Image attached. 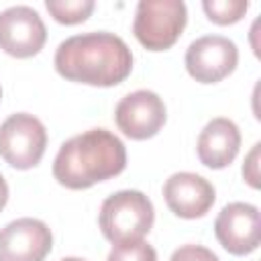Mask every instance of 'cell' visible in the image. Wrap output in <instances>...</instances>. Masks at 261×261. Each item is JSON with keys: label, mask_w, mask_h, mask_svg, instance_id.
Masks as SVG:
<instances>
[{"label": "cell", "mask_w": 261, "mask_h": 261, "mask_svg": "<svg viewBox=\"0 0 261 261\" xmlns=\"http://www.w3.org/2000/svg\"><path fill=\"white\" fill-rule=\"evenodd\" d=\"M0 100H2V88H0Z\"/></svg>", "instance_id": "cell-20"}, {"label": "cell", "mask_w": 261, "mask_h": 261, "mask_svg": "<svg viewBox=\"0 0 261 261\" xmlns=\"http://www.w3.org/2000/svg\"><path fill=\"white\" fill-rule=\"evenodd\" d=\"M169 261H220L208 247L202 245H181L179 249L173 251Z\"/></svg>", "instance_id": "cell-16"}, {"label": "cell", "mask_w": 261, "mask_h": 261, "mask_svg": "<svg viewBox=\"0 0 261 261\" xmlns=\"http://www.w3.org/2000/svg\"><path fill=\"white\" fill-rule=\"evenodd\" d=\"M6 202H8V184L0 173V210L6 206Z\"/></svg>", "instance_id": "cell-18"}, {"label": "cell", "mask_w": 261, "mask_h": 261, "mask_svg": "<svg viewBox=\"0 0 261 261\" xmlns=\"http://www.w3.org/2000/svg\"><path fill=\"white\" fill-rule=\"evenodd\" d=\"M51 249V228L39 218H16L0 228V261H45Z\"/></svg>", "instance_id": "cell-10"}, {"label": "cell", "mask_w": 261, "mask_h": 261, "mask_svg": "<svg viewBox=\"0 0 261 261\" xmlns=\"http://www.w3.org/2000/svg\"><path fill=\"white\" fill-rule=\"evenodd\" d=\"M202 8H204L208 20L226 27V24L239 22L245 16L249 2L247 0H204Z\"/></svg>", "instance_id": "cell-14"}, {"label": "cell", "mask_w": 261, "mask_h": 261, "mask_svg": "<svg viewBox=\"0 0 261 261\" xmlns=\"http://www.w3.org/2000/svg\"><path fill=\"white\" fill-rule=\"evenodd\" d=\"M106 261H157V253L147 241L141 239L112 245Z\"/></svg>", "instance_id": "cell-15"}, {"label": "cell", "mask_w": 261, "mask_h": 261, "mask_svg": "<svg viewBox=\"0 0 261 261\" xmlns=\"http://www.w3.org/2000/svg\"><path fill=\"white\" fill-rule=\"evenodd\" d=\"M155 222V210L151 200L139 190H120L108 196L98 214L102 234L112 243L141 241Z\"/></svg>", "instance_id": "cell-3"}, {"label": "cell", "mask_w": 261, "mask_h": 261, "mask_svg": "<svg viewBox=\"0 0 261 261\" xmlns=\"http://www.w3.org/2000/svg\"><path fill=\"white\" fill-rule=\"evenodd\" d=\"M124 167V143L106 128H90L59 147L53 161V177L69 190H86L116 177Z\"/></svg>", "instance_id": "cell-2"}, {"label": "cell", "mask_w": 261, "mask_h": 261, "mask_svg": "<svg viewBox=\"0 0 261 261\" xmlns=\"http://www.w3.org/2000/svg\"><path fill=\"white\" fill-rule=\"evenodd\" d=\"M45 6L57 22L77 24V22H84L92 14L96 4L94 0H47Z\"/></svg>", "instance_id": "cell-13"}, {"label": "cell", "mask_w": 261, "mask_h": 261, "mask_svg": "<svg viewBox=\"0 0 261 261\" xmlns=\"http://www.w3.org/2000/svg\"><path fill=\"white\" fill-rule=\"evenodd\" d=\"M61 261H84V259H80V257H65V259H61Z\"/></svg>", "instance_id": "cell-19"}, {"label": "cell", "mask_w": 261, "mask_h": 261, "mask_svg": "<svg viewBox=\"0 0 261 261\" xmlns=\"http://www.w3.org/2000/svg\"><path fill=\"white\" fill-rule=\"evenodd\" d=\"M47 41V29L39 12L18 4L0 12V49L12 57L24 59L37 55Z\"/></svg>", "instance_id": "cell-8"}, {"label": "cell", "mask_w": 261, "mask_h": 261, "mask_svg": "<svg viewBox=\"0 0 261 261\" xmlns=\"http://www.w3.org/2000/svg\"><path fill=\"white\" fill-rule=\"evenodd\" d=\"M241 149V130L239 126L224 116L212 118L198 135L196 153L202 165L210 169L228 167Z\"/></svg>", "instance_id": "cell-12"}, {"label": "cell", "mask_w": 261, "mask_h": 261, "mask_svg": "<svg viewBox=\"0 0 261 261\" xmlns=\"http://www.w3.org/2000/svg\"><path fill=\"white\" fill-rule=\"evenodd\" d=\"M188 22L181 0H141L135 10L133 35L149 51H165L175 45Z\"/></svg>", "instance_id": "cell-4"}, {"label": "cell", "mask_w": 261, "mask_h": 261, "mask_svg": "<svg viewBox=\"0 0 261 261\" xmlns=\"http://www.w3.org/2000/svg\"><path fill=\"white\" fill-rule=\"evenodd\" d=\"M163 198L167 208L179 218H202L216 200L214 186L192 171L171 173L163 184Z\"/></svg>", "instance_id": "cell-11"}, {"label": "cell", "mask_w": 261, "mask_h": 261, "mask_svg": "<svg viewBox=\"0 0 261 261\" xmlns=\"http://www.w3.org/2000/svg\"><path fill=\"white\" fill-rule=\"evenodd\" d=\"M47 149L45 124L29 114L14 112L0 124V157L14 169L39 165Z\"/></svg>", "instance_id": "cell-5"}, {"label": "cell", "mask_w": 261, "mask_h": 261, "mask_svg": "<svg viewBox=\"0 0 261 261\" xmlns=\"http://www.w3.org/2000/svg\"><path fill=\"white\" fill-rule=\"evenodd\" d=\"M184 63L196 82L218 84L237 69L239 49L228 37L204 35L188 45Z\"/></svg>", "instance_id": "cell-6"}, {"label": "cell", "mask_w": 261, "mask_h": 261, "mask_svg": "<svg viewBox=\"0 0 261 261\" xmlns=\"http://www.w3.org/2000/svg\"><path fill=\"white\" fill-rule=\"evenodd\" d=\"M53 63L57 73L69 82L110 88L130 75L133 53L118 35L90 31L61 41Z\"/></svg>", "instance_id": "cell-1"}, {"label": "cell", "mask_w": 261, "mask_h": 261, "mask_svg": "<svg viewBox=\"0 0 261 261\" xmlns=\"http://www.w3.org/2000/svg\"><path fill=\"white\" fill-rule=\"evenodd\" d=\"M259 143L253 145L245 163H243V177L251 188H259Z\"/></svg>", "instance_id": "cell-17"}, {"label": "cell", "mask_w": 261, "mask_h": 261, "mask_svg": "<svg viewBox=\"0 0 261 261\" xmlns=\"http://www.w3.org/2000/svg\"><path fill=\"white\" fill-rule=\"evenodd\" d=\"M214 234L230 255H251L257 251L261 239L259 208L247 202L226 204L214 220Z\"/></svg>", "instance_id": "cell-7"}, {"label": "cell", "mask_w": 261, "mask_h": 261, "mask_svg": "<svg viewBox=\"0 0 261 261\" xmlns=\"http://www.w3.org/2000/svg\"><path fill=\"white\" fill-rule=\"evenodd\" d=\"M167 120V110L159 94L151 90H137L120 98L114 108L116 126L135 141L155 137Z\"/></svg>", "instance_id": "cell-9"}]
</instances>
